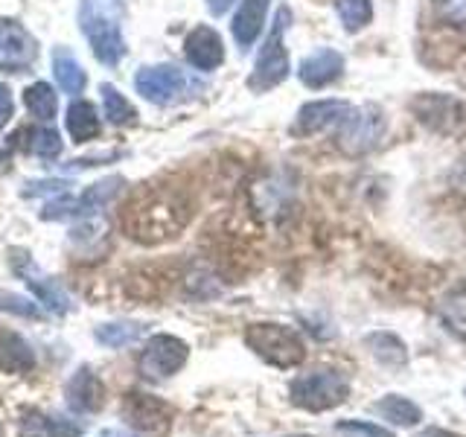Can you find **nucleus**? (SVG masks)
I'll list each match as a JSON object with an SVG mask.
<instances>
[{"instance_id": "1", "label": "nucleus", "mask_w": 466, "mask_h": 437, "mask_svg": "<svg viewBox=\"0 0 466 437\" xmlns=\"http://www.w3.org/2000/svg\"><path fill=\"white\" fill-rule=\"evenodd\" d=\"M189 218V204L181 193L169 187H149L128 201L123 210V230L135 242L157 245L172 239Z\"/></svg>"}, {"instance_id": "2", "label": "nucleus", "mask_w": 466, "mask_h": 437, "mask_svg": "<svg viewBox=\"0 0 466 437\" xmlns=\"http://www.w3.org/2000/svg\"><path fill=\"white\" fill-rule=\"evenodd\" d=\"M120 21H123V4L120 0H82L79 6V24L82 33L87 36L94 47V56L102 65H116L123 58V36H120Z\"/></svg>"}, {"instance_id": "3", "label": "nucleus", "mask_w": 466, "mask_h": 437, "mask_svg": "<svg viewBox=\"0 0 466 437\" xmlns=\"http://www.w3.org/2000/svg\"><path fill=\"white\" fill-rule=\"evenodd\" d=\"M245 344L277 371H291L306 359V341L300 339V332L286 324H274V320H262V324L248 327Z\"/></svg>"}, {"instance_id": "4", "label": "nucleus", "mask_w": 466, "mask_h": 437, "mask_svg": "<svg viewBox=\"0 0 466 437\" xmlns=\"http://www.w3.org/2000/svg\"><path fill=\"white\" fill-rule=\"evenodd\" d=\"M291 405L303 408L309 414H324L347 402L350 397V379L341 371L332 368H315L309 373H300L295 382L289 385Z\"/></svg>"}, {"instance_id": "5", "label": "nucleus", "mask_w": 466, "mask_h": 437, "mask_svg": "<svg viewBox=\"0 0 466 437\" xmlns=\"http://www.w3.org/2000/svg\"><path fill=\"white\" fill-rule=\"evenodd\" d=\"M385 135H388V117L376 102L353 106L344 114V120L335 126V143L350 158L370 155L385 140Z\"/></svg>"}, {"instance_id": "6", "label": "nucleus", "mask_w": 466, "mask_h": 437, "mask_svg": "<svg viewBox=\"0 0 466 437\" xmlns=\"http://www.w3.org/2000/svg\"><path fill=\"white\" fill-rule=\"evenodd\" d=\"M289 21H291L289 6L277 9L274 24H271V33H268L266 44H262V50L257 56V65H254L251 79H248V87H251V91H257V94L271 91V87L286 82V76H289L291 62H289V53H286V44H283Z\"/></svg>"}, {"instance_id": "7", "label": "nucleus", "mask_w": 466, "mask_h": 437, "mask_svg": "<svg viewBox=\"0 0 466 437\" xmlns=\"http://www.w3.org/2000/svg\"><path fill=\"white\" fill-rule=\"evenodd\" d=\"M408 108L417 117L420 126H426L431 135L451 137L466 126V106L463 99L443 94V91H422L408 99Z\"/></svg>"}, {"instance_id": "8", "label": "nucleus", "mask_w": 466, "mask_h": 437, "mask_svg": "<svg viewBox=\"0 0 466 437\" xmlns=\"http://www.w3.org/2000/svg\"><path fill=\"white\" fill-rule=\"evenodd\" d=\"M189 359V347L187 341L175 339V335H152L146 341L143 353H140V373L152 382H160V379H169L172 373H178Z\"/></svg>"}, {"instance_id": "9", "label": "nucleus", "mask_w": 466, "mask_h": 437, "mask_svg": "<svg viewBox=\"0 0 466 437\" xmlns=\"http://www.w3.org/2000/svg\"><path fill=\"white\" fill-rule=\"evenodd\" d=\"M123 417L137 437H164L172 426V408L152 393H128L123 402Z\"/></svg>"}, {"instance_id": "10", "label": "nucleus", "mask_w": 466, "mask_h": 437, "mask_svg": "<svg viewBox=\"0 0 466 437\" xmlns=\"http://www.w3.org/2000/svg\"><path fill=\"white\" fill-rule=\"evenodd\" d=\"M12 269L18 271V277L29 286V291H33L35 300H38L47 312H53V315H65V312L73 310V303H70V298H67V291H65L62 286H58L50 274H44L24 251H15V257H12Z\"/></svg>"}, {"instance_id": "11", "label": "nucleus", "mask_w": 466, "mask_h": 437, "mask_svg": "<svg viewBox=\"0 0 466 437\" xmlns=\"http://www.w3.org/2000/svg\"><path fill=\"white\" fill-rule=\"evenodd\" d=\"M353 108V102L347 99H312L306 102V106H300V111L295 114V123H291V135L295 137H312V135H320V131L327 128H335L344 114Z\"/></svg>"}, {"instance_id": "12", "label": "nucleus", "mask_w": 466, "mask_h": 437, "mask_svg": "<svg viewBox=\"0 0 466 437\" xmlns=\"http://www.w3.org/2000/svg\"><path fill=\"white\" fill-rule=\"evenodd\" d=\"M135 87L143 99L155 102V106H169L175 102L187 87L184 70L175 65H157V67H143L135 76Z\"/></svg>"}, {"instance_id": "13", "label": "nucleus", "mask_w": 466, "mask_h": 437, "mask_svg": "<svg viewBox=\"0 0 466 437\" xmlns=\"http://www.w3.org/2000/svg\"><path fill=\"white\" fill-rule=\"evenodd\" d=\"M35 56H38L35 38L21 24L0 21V70L21 73L35 62Z\"/></svg>"}, {"instance_id": "14", "label": "nucleus", "mask_w": 466, "mask_h": 437, "mask_svg": "<svg viewBox=\"0 0 466 437\" xmlns=\"http://www.w3.org/2000/svg\"><path fill=\"white\" fill-rule=\"evenodd\" d=\"M344 76V56L332 47H318L309 56L303 58L298 67V79L312 87V91H320V87H329L332 82H339Z\"/></svg>"}, {"instance_id": "15", "label": "nucleus", "mask_w": 466, "mask_h": 437, "mask_svg": "<svg viewBox=\"0 0 466 437\" xmlns=\"http://www.w3.org/2000/svg\"><path fill=\"white\" fill-rule=\"evenodd\" d=\"M184 53L196 70H216L225 62V44L213 26H196L184 41Z\"/></svg>"}, {"instance_id": "16", "label": "nucleus", "mask_w": 466, "mask_h": 437, "mask_svg": "<svg viewBox=\"0 0 466 437\" xmlns=\"http://www.w3.org/2000/svg\"><path fill=\"white\" fill-rule=\"evenodd\" d=\"M65 397L70 412H79V414H94L106 402V385L99 382V376L94 371L82 368L76 376L70 379L67 388H65Z\"/></svg>"}, {"instance_id": "17", "label": "nucleus", "mask_w": 466, "mask_h": 437, "mask_svg": "<svg viewBox=\"0 0 466 437\" xmlns=\"http://www.w3.org/2000/svg\"><path fill=\"white\" fill-rule=\"evenodd\" d=\"M85 426L76 420H67L62 414H44L29 412L18 422V437H82Z\"/></svg>"}, {"instance_id": "18", "label": "nucleus", "mask_w": 466, "mask_h": 437, "mask_svg": "<svg viewBox=\"0 0 466 437\" xmlns=\"http://www.w3.org/2000/svg\"><path fill=\"white\" fill-rule=\"evenodd\" d=\"M268 15V0H242L237 15H233V38L242 50H248L259 38L262 26H266Z\"/></svg>"}, {"instance_id": "19", "label": "nucleus", "mask_w": 466, "mask_h": 437, "mask_svg": "<svg viewBox=\"0 0 466 437\" xmlns=\"http://www.w3.org/2000/svg\"><path fill=\"white\" fill-rule=\"evenodd\" d=\"M35 368V353L29 341H24L18 332L0 330V371L6 373H29Z\"/></svg>"}, {"instance_id": "20", "label": "nucleus", "mask_w": 466, "mask_h": 437, "mask_svg": "<svg viewBox=\"0 0 466 437\" xmlns=\"http://www.w3.org/2000/svg\"><path fill=\"white\" fill-rule=\"evenodd\" d=\"M373 412L397 429H414L422 422V408L414 400L400 397V393H385V397L373 405Z\"/></svg>"}, {"instance_id": "21", "label": "nucleus", "mask_w": 466, "mask_h": 437, "mask_svg": "<svg viewBox=\"0 0 466 437\" xmlns=\"http://www.w3.org/2000/svg\"><path fill=\"white\" fill-rule=\"evenodd\" d=\"M364 344H368L370 356L379 364H385V368H405L408 364V347L397 332H388V330L370 332V335H364Z\"/></svg>"}, {"instance_id": "22", "label": "nucleus", "mask_w": 466, "mask_h": 437, "mask_svg": "<svg viewBox=\"0 0 466 437\" xmlns=\"http://www.w3.org/2000/svg\"><path fill=\"white\" fill-rule=\"evenodd\" d=\"M53 76H56L58 85H62V91H67V94H82V87H85V70L76 62V56H73L67 47H56L53 50Z\"/></svg>"}, {"instance_id": "23", "label": "nucleus", "mask_w": 466, "mask_h": 437, "mask_svg": "<svg viewBox=\"0 0 466 437\" xmlns=\"http://www.w3.org/2000/svg\"><path fill=\"white\" fill-rule=\"evenodd\" d=\"M67 131L76 143H87L99 135V117H96V108L91 106V102L76 99L67 108Z\"/></svg>"}, {"instance_id": "24", "label": "nucleus", "mask_w": 466, "mask_h": 437, "mask_svg": "<svg viewBox=\"0 0 466 437\" xmlns=\"http://www.w3.org/2000/svg\"><path fill=\"white\" fill-rule=\"evenodd\" d=\"M335 15L347 33H361L373 21V0H335Z\"/></svg>"}, {"instance_id": "25", "label": "nucleus", "mask_w": 466, "mask_h": 437, "mask_svg": "<svg viewBox=\"0 0 466 437\" xmlns=\"http://www.w3.org/2000/svg\"><path fill=\"white\" fill-rule=\"evenodd\" d=\"M24 102H26V108L29 114L35 117V120H53L56 117V108H58V99L53 94V87L47 82H35L33 87H26L24 91Z\"/></svg>"}, {"instance_id": "26", "label": "nucleus", "mask_w": 466, "mask_h": 437, "mask_svg": "<svg viewBox=\"0 0 466 437\" xmlns=\"http://www.w3.org/2000/svg\"><path fill=\"white\" fill-rule=\"evenodd\" d=\"M102 106H106V117L114 126H128L135 123L137 111L128 106V99H123V94H116L111 85H102Z\"/></svg>"}, {"instance_id": "27", "label": "nucleus", "mask_w": 466, "mask_h": 437, "mask_svg": "<svg viewBox=\"0 0 466 437\" xmlns=\"http://www.w3.org/2000/svg\"><path fill=\"white\" fill-rule=\"evenodd\" d=\"M143 335V327L140 324H102L96 330V341L106 344V347H128L135 344Z\"/></svg>"}, {"instance_id": "28", "label": "nucleus", "mask_w": 466, "mask_h": 437, "mask_svg": "<svg viewBox=\"0 0 466 437\" xmlns=\"http://www.w3.org/2000/svg\"><path fill=\"white\" fill-rule=\"evenodd\" d=\"M26 149L38 155V158H58L62 155V137H58V131L50 128V126H38L29 131V143H26Z\"/></svg>"}, {"instance_id": "29", "label": "nucleus", "mask_w": 466, "mask_h": 437, "mask_svg": "<svg viewBox=\"0 0 466 437\" xmlns=\"http://www.w3.org/2000/svg\"><path fill=\"white\" fill-rule=\"evenodd\" d=\"M335 429L347 437H393L385 426H376V422H364V420H339Z\"/></svg>"}, {"instance_id": "30", "label": "nucleus", "mask_w": 466, "mask_h": 437, "mask_svg": "<svg viewBox=\"0 0 466 437\" xmlns=\"http://www.w3.org/2000/svg\"><path fill=\"white\" fill-rule=\"evenodd\" d=\"M0 310L15 312L21 318H38V306L21 295H12V291H0Z\"/></svg>"}, {"instance_id": "31", "label": "nucleus", "mask_w": 466, "mask_h": 437, "mask_svg": "<svg viewBox=\"0 0 466 437\" xmlns=\"http://www.w3.org/2000/svg\"><path fill=\"white\" fill-rule=\"evenodd\" d=\"M434 6L449 24H466V0H434Z\"/></svg>"}, {"instance_id": "32", "label": "nucleus", "mask_w": 466, "mask_h": 437, "mask_svg": "<svg viewBox=\"0 0 466 437\" xmlns=\"http://www.w3.org/2000/svg\"><path fill=\"white\" fill-rule=\"evenodd\" d=\"M67 181H33L26 184L24 196H41V193H53V196H65L67 193Z\"/></svg>"}, {"instance_id": "33", "label": "nucleus", "mask_w": 466, "mask_h": 437, "mask_svg": "<svg viewBox=\"0 0 466 437\" xmlns=\"http://www.w3.org/2000/svg\"><path fill=\"white\" fill-rule=\"evenodd\" d=\"M449 184L458 189L461 196H466V152L455 160V167L449 172Z\"/></svg>"}, {"instance_id": "34", "label": "nucleus", "mask_w": 466, "mask_h": 437, "mask_svg": "<svg viewBox=\"0 0 466 437\" xmlns=\"http://www.w3.org/2000/svg\"><path fill=\"white\" fill-rule=\"evenodd\" d=\"M9 117H12V94L6 85H0V128L9 123Z\"/></svg>"}, {"instance_id": "35", "label": "nucleus", "mask_w": 466, "mask_h": 437, "mask_svg": "<svg viewBox=\"0 0 466 437\" xmlns=\"http://www.w3.org/2000/svg\"><path fill=\"white\" fill-rule=\"evenodd\" d=\"M230 6H233V0H208V9H210L213 15H225Z\"/></svg>"}, {"instance_id": "36", "label": "nucleus", "mask_w": 466, "mask_h": 437, "mask_svg": "<svg viewBox=\"0 0 466 437\" xmlns=\"http://www.w3.org/2000/svg\"><path fill=\"white\" fill-rule=\"evenodd\" d=\"M96 437H137L135 432H120V429H108V432H102Z\"/></svg>"}, {"instance_id": "37", "label": "nucleus", "mask_w": 466, "mask_h": 437, "mask_svg": "<svg viewBox=\"0 0 466 437\" xmlns=\"http://www.w3.org/2000/svg\"><path fill=\"white\" fill-rule=\"evenodd\" d=\"M295 437H312V434H295Z\"/></svg>"}, {"instance_id": "38", "label": "nucleus", "mask_w": 466, "mask_h": 437, "mask_svg": "<svg viewBox=\"0 0 466 437\" xmlns=\"http://www.w3.org/2000/svg\"><path fill=\"white\" fill-rule=\"evenodd\" d=\"M0 437H4V429H0Z\"/></svg>"}, {"instance_id": "39", "label": "nucleus", "mask_w": 466, "mask_h": 437, "mask_svg": "<svg viewBox=\"0 0 466 437\" xmlns=\"http://www.w3.org/2000/svg\"><path fill=\"white\" fill-rule=\"evenodd\" d=\"M463 397H466V391H463Z\"/></svg>"}]
</instances>
